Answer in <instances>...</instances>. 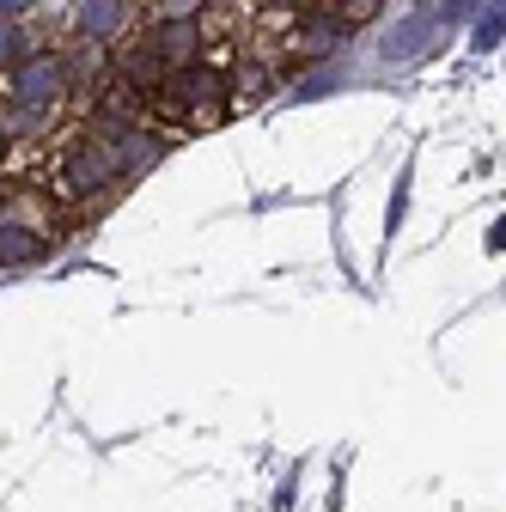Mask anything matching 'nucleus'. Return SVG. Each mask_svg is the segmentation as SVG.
Here are the masks:
<instances>
[{"instance_id":"1","label":"nucleus","mask_w":506,"mask_h":512,"mask_svg":"<svg viewBox=\"0 0 506 512\" xmlns=\"http://www.w3.org/2000/svg\"><path fill=\"white\" fill-rule=\"evenodd\" d=\"M141 116H153V122H165V128H214V122H226V116H232V110H226V68H214V61L171 68V74L147 92Z\"/></svg>"},{"instance_id":"2","label":"nucleus","mask_w":506,"mask_h":512,"mask_svg":"<svg viewBox=\"0 0 506 512\" xmlns=\"http://www.w3.org/2000/svg\"><path fill=\"white\" fill-rule=\"evenodd\" d=\"M68 31L86 49H122L141 31V0H74Z\"/></svg>"},{"instance_id":"3","label":"nucleus","mask_w":506,"mask_h":512,"mask_svg":"<svg viewBox=\"0 0 506 512\" xmlns=\"http://www.w3.org/2000/svg\"><path fill=\"white\" fill-rule=\"evenodd\" d=\"M25 55H31V31H25V25H13V19H0V74L19 68Z\"/></svg>"},{"instance_id":"4","label":"nucleus","mask_w":506,"mask_h":512,"mask_svg":"<svg viewBox=\"0 0 506 512\" xmlns=\"http://www.w3.org/2000/svg\"><path fill=\"white\" fill-rule=\"evenodd\" d=\"M427 31H433V19H409V25H403V31H397L391 43H385V55H391V61H397V55H415Z\"/></svg>"},{"instance_id":"5","label":"nucleus","mask_w":506,"mask_h":512,"mask_svg":"<svg viewBox=\"0 0 506 512\" xmlns=\"http://www.w3.org/2000/svg\"><path fill=\"white\" fill-rule=\"evenodd\" d=\"M476 43H482V49H494V43H500V0H494V13L476 25Z\"/></svg>"},{"instance_id":"6","label":"nucleus","mask_w":506,"mask_h":512,"mask_svg":"<svg viewBox=\"0 0 506 512\" xmlns=\"http://www.w3.org/2000/svg\"><path fill=\"white\" fill-rule=\"evenodd\" d=\"M31 7H37V0H0V19H13V25H19Z\"/></svg>"}]
</instances>
